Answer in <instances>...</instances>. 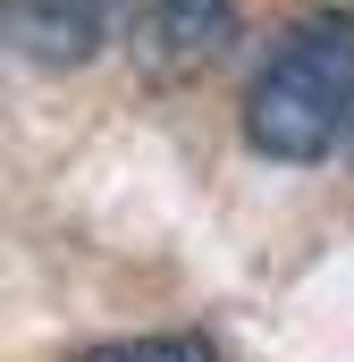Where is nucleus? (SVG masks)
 Masks as SVG:
<instances>
[{"label":"nucleus","instance_id":"obj_4","mask_svg":"<svg viewBox=\"0 0 354 362\" xmlns=\"http://www.w3.org/2000/svg\"><path fill=\"white\" fill-rule=\"evenodd\" d=\"M68 362H228L211 337H194V329H144V337H101L85 354Z\"/></svg>","mask_w":354,"mask_h":362},{"label":"nucleus","instance_id":"obj_2","mask_svg":"<svg viewBox=\"0 0 354 362\" xmlns=\"http://www.w3.org/2000/svg\"><path fill=\"white\" fill-rule=\"evenodd\" d=\"M253 34L245 0H118V59L152 93H185L219 76Z\"/></svg>","mask_w":354,"mask_h":362},{"label":"nucleus","instance_id":"obj_1","mask_svg":"<svg viewBox=\"0 0 354 362\" xmlns=\"http://www.w3.org/2000/svg\"><path fill=\"white\" fill-rule=\"evenodd\" d=\"M236 144L270 169H329L354 144V0H295L245 51Z\"/></svg>","mask_w":354,"mask_h":362},{"label":"nucleus","instance_id":"obj_5","mask_svg":"<svg viewBox=\"0 0 354 362\" xmlns=\"http://www.w3.org/2000/svg\"><path fill=\"white\" fill-rule=\"evenodd\" d=\"M346 169H354V144H346Z\"/></svg>","mask_w":354,"mask_h":362},{"label":"nucleus","instance_id":"obj_3","mask_svg":"<svg viewBox=\"0 0 354 362\" xmlns=\"http://www.w3.org/2000/svg\"><path fill=\"white\" fill-rule=\"evenodd\" d=\"M8 59L34 76H76L101 51H118V0H0Z\"/></svg>","mask_w":354,"mask_h":362}]
</instances>
